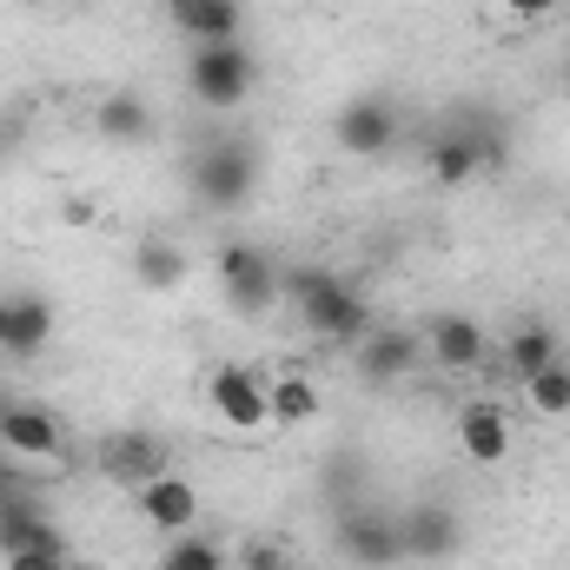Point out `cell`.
<instances>
[{"instance_id": "8", "label": "cell", "mask_w": 570, "mask_h": 570, "mask_svg": "<svg viewBox=\"0 0 570 570\" xmlns=\"http://www.w3.org/2000/svg\"><path fill=\"white\" fill-rule=\"evenodd\" d=\"M0 451L7 458H33V464H53L67 451V431L47 405L33 399H7V419H0Z\"/></svg>"}, {"instance_id": "19", "label": "cell", "mask_w": 570, "mask_h": 570, "mask_svg": "<svg viewBox=\"0 0 570 570\" xmlns=\"http://www.w3.org/2000/svg\"><path fill=\"white\" fill-rule=\"evenodd\" d=\"M266 405H273V431H312L318 412H325V399H318V385H312L305 372L266 379Z\"/></svg>"}, {"instance_id": "9", "label": "cell", "mask_w": 570, "mask_h": 570, "mask_svg": "<svg viewBox=\"0 0 570 570\" xmlns=\"http://www.w3.org/2000/svg\"><path fill=\"white\" fill-rule=\"evenodd\" d=\"M166 471V444L153 438V431H114L107 444H100V478L114 484V491H140V484H153Z\"/></svg>"}, {"instance_id": "5", "label": "cell", "mask_w": 570, "mask_h": 570, "mask_svg": "<svg viewBox=\"0 0 570 570\" xmlns=\"http://www.w3.org/2000/svg\"><path fill=\"white\" fill-rule=\"evenodd\" d=\"M219 285H226V305L246 312V318H259V312L279 305V266L259 246H246V239L219 246Z\"/></svg>"}, {"instance_id": "15", "label": "cell", "mask_w": 570, "mask_h": 570, "mask_svg": "<svg viewBox=\"0 0 570 570\" xmlns=\"http://www.w3.org/2000/svg\"><path fill=\"white\" fill-rule=\"evenodd\" d=\"M491 159H504V140L458 127V134H444V140L431 146V179H438V186H471Z\"/></svg>"}, {"instance_id": "7", "label": "cell", "mask_w": 570, "mask_h": 570, "mask_svg": "<svg viewBox=\"0 0 570 570\" xmlns=\"http://www.w3.org/2000/svg\"><path fill=\"white\" fill-rule=\"evenodd\" d=\"M392 140H399V107L379 100V94L338 107V120H332V146L352 153V159H379V153H392Z\"/></svg>"}, {"instance_id": "4", "label": "cell", "mask_w": 570, "mask_h": 570, "mask_svg": "<svg viewBox=\"0 0 570 570\" xmlns=\"http://www.w3.org/2000/svg\"><path fill=\"white\" fill-rule=\"evenodd\" d=\"M206 405H213V419H219V425L239 431V438H259V431H273L266 379H259L253 365H219V372L206 379Z\"/></svg>"}, {"instance_id": "1", "label": "cell", "mask_w": 570, "mask_h": 570, "mask_svg": "<svg viewBox=\"0 0 570 570\" xmlns=\"http://www.w3.org/2000/svg\"><path fill=\"white\" fill-rule=\"evenodd\" d=\"M279 298L298 305L305 332L325 338V345H358V338L372 332V305H365V292L345 285L338 273H325V266H292V273H279Z\"/></svg>"}, {"instance_id": "12", "label": "cell", "mask_w": 570, "mask_h": 570, "mask_svg": "<svg viewBox=\"0 0 570 570\" xmlns=\"http://www.w3.org/2000/svg\"><path fill=\"white\" fill-rule=\"evenodd\" d=\"M425 352L444 365V372H478V365L491 358V332H484L471 312H444V318H431Z\"/></svg>"}, {"instance_id": "29", "label": "cell", "mask_w": 570, "mask_h": 570, "mask_svg": "<svg viewBox=\"0 0 570 570\" xmlns=\"http://www.w3.org/2000/svg\"><path fill=\"white\" fill-rule=\"evenodd\" d=\"M0 345H7V298H0Z\"/></svg>"}, {"instance_id": "10", "label": "cell", "mask_w": 570, "mask_h": 570, "mask_svg": "<svg viewBox=\"0 0 570 570\" xmlns=\"http://www.w3.org/2000/svg\"><path fill=\"white\" fill-rule=\"evenodd\" d=\"M451 438H458V451L471 464H504L511 458V412L498 399H471V405H458Z\"/></svg>"}, {"instance_id": "14", "label": "cell", "mask_w": 570, "mask_h": 570, "mask_svg": "<svg viewBox=\"0 0 570 570\" xmlns=\"http://www.w3.org/2000/svg\"><path fill=\"white\" fill-rule=\"evenodd\" d=\"M352 358H358V372H365L372 385H392V379H405V372L425 358V338H419V332H399V325H385V332L372 325V332L352 345Z\"/></svg>"}, {"instance_id": "25", "label": "cell", "mask_w": 570, "mask_h": 570, "mask_svg": "<svg viewBox=\"0 0 570 570\" xmlns=\"http://www.w3.org/2000/svg\"><path fill=\"white\" fill-rule=\"evenodd\" d=\"M0 570H67V558H40V551H7Z\"/></svg>"}, {"instance_id": "2", "label": "cell", "mask_w": 570, "mask_h": 570, "mask_svg": "<svg viewBox=\"0 0 570 570\" xmlns=\"http://www.w3.org/2000/svg\"><path fill=\"white\" fill-rule=\"evenodd\" d=\"M186 186H193V199H199L206 213H233V206H246L253 186H259V153L226 134V140H213V146L193 153Z\"/></svg>"}, {"instance_id": "23", "label": "cell", "mask_w": 570, "mask_h": 570, "mask_svg": "<svg viewBox=\"0 0 570 570\" xmlns=\"http://www.w3.org/2000/svg\"><path fill=\"white\" fill-rule=\"evenodd\" d=\"M524 405L538 419H564L570 412V358H558V365H544V372L524 379Z\"/></svg>"}, {"instance_id": "27", "label": "cell", "mask_w": 570, "mask_h": 570, "mask_svg": "<svg viewBox=\"0 0 570 570\" xmlns=\"http://www.w3.org/2000/svg\"><path fill=\"white\" fill-rule=\"evenodd\" d=\"M60 219H67V226H80V233H87V226H94V219H100V206H94V199H67V206H60Z\"/></svg>"}, {"instance_id": "30", "label": "cell", "mask_w": 570, "mask_h": 570, "mask_svg": "<svg viewBox=\"0 0 570 570\" xmlns=\"http://www.w3.org/2000/svg\"><path fill=\"white\" fill-rule=\"evenodd\" d=\"M0 419H7V392H0Z\"/></svg>"}, {"instance_id": "28", "label": "cell", "mask_w": 570, "mask_h": 570, "mask_svg": "<svg viewBox=\"0 0 570 570\" xmlns=\"http://www.w3.org/2000/svg\"><path fill=\"white\" fill-rule=\"evenodd\" d=\"M246 570H285V558L273 544H246Z\"/></svg>"}, {"instance_id": "26", "label": "cell", "mask_w": 570, "mask_h": 570, "mask_svg": "<svg viewBox=\"0 0 570 570\" xmlns=\"http://www.w3.org/2000/svg\"><path fill=\"white\" fill-rule=\"evenodd\" d=\"M558 0H498V13H511V20H544Z\"/></svg>"}, {"instance_id": "18", "label": "cell", "mask_w": 570, "mask_h": 570, "mask_svg": "<svg viewBox=\"0 0 570 570\" xmlns=\"http://www.w3.org/2000/svg\"><path fill=\"white\" fill-rule=\"evenodd\" d=\"M47 345H53V305H47L40 292L7 298V345H0V352H13V358H40Z\"/></svg>"}, {"instance_id": "16", "label": "cell", "mask_w": 570, "mask_h": 570, "mask_svg": "<svg viewBox=\"0 0 570 570\" xmlns=\"http://www.w3.org/2000/svg\"><path fill=\"white\" fill-rule=\"evenodd\" d=\"M399 531H405V558H412V564H438V558H451L458 538H464L458 511H444V504H412V511H399Z\"/></svg>"}, {"instance_id": "22", "label": "cell", "mask_w": 570, "mask_h": 570, "mask_svg": "<svg viewBox=\"0 0 570 570\" xmlns=\"http://www.w3.org/2000/svg\"><path fill=\"white\" fill-rule=\"evenodd\" d=\"M134 285H146V292H173V285H186V253H179L173 239L146 233L140 246H134Z\"/></svg>"}, {"instance_id": "13", "label": "cell", "mask_w": 570, "mask_h": 570, "mask_svg": "<svg viewBox=\"0 0 570 570\" xmlns=\"http://www.w3.org/2000/svg\"><path fill=\"white\" fill-rule=\"evenodd\" d=\"M134 504H140V518L159 538H179V531H193V518H199V491H193L179 471H159L153 484H140Z\"/></svg>"}, {"instance_id": "3", "label": "cell", "mask_w": 570, "mask_h": 570, "mask_svg": "<svg viewBox=\"0 0 570 570\" xmlns=\"http://www.w3.org/2000/svg\"><path fill=\"white\" fill-rule=\"evenodd\" d=\"M186 87H193L199 107H213V114H239V107L253 100V87H259V60L246 53V40L193 47V60H186Z\"/></svg>"}, {"instance_id": "21", "label": "cell", "mask_w": 570, "mask_h": 570, "mask_svg": "<svg viewBox=\"0 0 570 570\" xmlns=\"http://www.w3.org/2000/svg\"><path fill=\"white\" fill-rule=\"evenodd\" d=\"M564 358V345H558V332L544 325V318H524L511 338H504V365L518 372V379H531V372H544V365H558Z\"/></svg>"}, {"instance_id": "24", "label": "cell", "mask_w": 570, "mask_h": 570, "mask_svg": "<svg viewBox=\"0 0 570 570\" xmlns=\"http://www.w3.org/2000/svg\"><path fill=\"white\" fill-rule=\"evenodd\" d=\"M159 570H226V551H219L213 538H193V531H179V538H166Z\"/></svg>"}, {"instance_id": "17", "label": "cell", "mask_w": 570, "mask_h": 570, "mask_svg": "<svg viewBox=\"0 0 570 570\" xmlns=\"http://www.w3.org/2000/svg\"><path fill=\"white\" fill-rule=\"evenodd\" d=\"M166 13H173L179 33H193L199 47H213V40H239L246 0H166Z\"/></svg>"}, {"instance_id": "6", "label": "cell", "mask_w": 570, "mask_h": 570, "mask_svg": "<svg viewBox=\"0 0 570 570\" xmlns=\"http://www.w3.org/2000/svg\"><path fill=\"white\" fill-rule=\"evenodd\" d=\"M338 551L358 570H385L405 558V531H399V511H379V504H358L338 518Z\"/></svg>"}, {"instance_id": "11", "label": "cell", "mask_w": 570, "mask_h": 570, "mask_svg": "<svg viewBox=\"0 0 570 570\" xmlns=\"http://www.w3.org/2000/svg\"><path fill=\"white\" fill-rule=\"evenodd\" d=\"M0 551H40V558H67V538L60 524L27 498V491H7L0 498Z\"/></svg>"}, {"instance_id": "20", "label": "cell", "mask_w": 570, "mask_h": 570, "mask_svg": "<svg viewBox=\"0 0 570 570\" xmlns=\"http://www.w3.org/2000/svg\"><path fill=\"white\" fill-rule=\"evenodd\" d=\"M94 134L114 146H140V140H153V107H146L140 94H107L94 107Z\"/></svg>"}, {"instance_id": "31", "label": "cell", "mask_w": 570, "mask_h": 570, "mask_svg": "<svg viewBox=\"0 0 570 570\" xmlns=\"http://www.w3.org/2000/svg\"><path fill=\"white\" fill-rule=\"evenodd\" d=\"M564 94H570V67H564Z\"/></svg>"}]
</instances>
